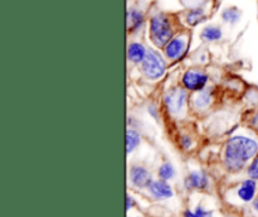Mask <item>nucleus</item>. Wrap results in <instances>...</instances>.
Returning <instances> with one entry per match:
<instances>
[{"mask_svg": "<svg viewBox=\"0 0 258 217\" xmlns=\"http://www.w3.org/2000/svg\"><path fill=\"white\" fill-rule=\"evenodd\" d=\"M258 153V143L247 136L237 135L228 140L226 146V164L229 171H241L244 164L256 156Z\"/></svg>", "mask_w": 258, "mask_h": 217, "instance_id": "1", "label": "nucleus"}, {"mask_svg": "<svg viewBox=\"0 0 258 217\" xmlns=\"http://www.w3.org/2000/svg\"><path fill=\"white\" fill-rule=\"evenodd\" d=\"M173 29L170 20L166 15L156 14L150 19V37L154 44L158 47H164L171 40Z\"/></svg>", "mask_w": 258, "mask_h": 217, "instance_id": "2", "label": "nucleus"}, {"mask_svg": "<svg viewBox=\"0 0 258 217\" xmlns=\"http://www.w3.org/2000/svg\"><path fill=\"white\" fill-rule=\"evenodd\" d=\"M141 68L146 77L150 80H158L165 72V62L159 56V53L154 52V50H148L146 57L141 62Z\"/></svg>", "mask_w": 258, "mask_h": 217, "instance_id": "3", "label": "nucleus"}, {"mask_svg": "<svg viewBox=\"0 0 258 217\" xmlns=\"http://www.w3.org/2000/svg\"><path fill=\"white\" fill-rule=\"evenodd\" d=\"M186 100V92L181 88H173L169 91L168 95L165 96V105L169 111L171 113H180L183 110L184 105H185Z\"/></svg>", "mask_w": 258, "mask_h": 217, "instance_id": "4", "label": "nucleus"}, {"mask_svg": "<svg viewBox=\"0 0 258 217\" xmlns=\"http://www.w3.org/2000/svg\"><path fill=\"white\" fill-rule=\"evenodd\" d=\"M183 85L185 88L191 91H203L207 85V77L204 73L199 72V71H186L183 76Z\"/></svg>", "mask_w": 258, "mask_h": 217, "instance_id": "5", "label": "nucleus"}, {"mask_svg": "<svg viewBox=\"0 0 258 217\" xmlns=\"http://www.w3.org/2000/svg\"><path fill=\"white\" fill-rule=\"evenodd\" d=\"M130 179L136 187H149L153 183V179H151V174L149 173L148 169H145L144 167L140 166H134L130 169Z\"/></svg>", "mask_w": 258, "mask_h": 217, "instance_id": "6", "label": "nucleus"}, {"mask_svg": "<svg viewBox=\"0 0 258 217\" xmlns=\"http://www.w3.org/2000/svg\"><path fill=\"white\" fill-rule=\"evenodd\" d=\"M186 47V40L184 38L178 37L171 39L168 44L165 45V55L170 60H176L183 55L184 49Z\"/></svg>", "mask_w": 258, "mask_h": 217, "instance_id": "7", "label": "nucleus"}, {"mask_svg": "<svg viewBox=\"0 0 258 217\" xmlns=\"http://www.w3.org/2000/svg\"><path fill=\"white\" fill-rule=\"evenodd\" d=\"M149 191L155 198L166 199L173 197V189L165 181H155L149 186Z\"/></svg>", "mask_w": 258, "mask_h": 217, "instance_id": "8", "label": "nucleus"}, {"mask_svg": "<svg viewBox=\"0 0 258 217\" xmlns=\"http://www.w3.org/2000/svg\"><path fill=\"white\" fill-rule=\"evenodd\" d=\"M208 184V177L203 172H191L185 179V186L189 189H206Z\"/></svg>", "mask_w": 258, "mask_h": 217, "instance_id": "9", "label": "nucleus"}, {"mask_svg": "<svg viewBox=\"0 0 258 217\" xmlns=\"http://www.w3.org/2000/svg\"><path fill=\"white\" fill-rule=\"evenodd\" d=\"M256 191H257L256 181L249 178V179H246V181L241 184V187H239L238 191H237V194H238V197L243 202H251L252 199L254 198V196H256Z\"/></svg>", "mask_w": 258, "mask_h": 217, "instance_id": "10", "label": "nucleus"}, {"mask_svg": "<svg viewBox=\"0 0 258 217\" xmlns=\"http://www.w3.org/2000/svg\"><path fill=\"white\" fill-rule=\"evenodd\" d=\"M146 49L143 44L140 43H131L127 48V57L128 60L133 61V62L139 63L143 62L144 58L146 57Z\"/></svg>", "mask_w": 258, "mask_h": 217, "instance_id": "11", "label": "nucleus"}, {"mask_svg": "<svg viewBox=\"0 0 258 217\" xmlns=\"http://www.w3.org/2000/svg\"><path fill=\"white\" fill-rule=\"evenodd\" d=\"M144 15L138 9H133L127 13V25L130 30H136L143 25Z\"/></svg>", "mask_w": 258, "mask_h": 217, "instance_id": "12", "label": "nucleus"}, {"mask_svg": "<svg viewBox=\"0 0 258 217\" xmlns=\"http://www.w3.org/2000/svg\"><path fill=\"white\" fill-rule=\"evenodd\" d=\"M139 144H140V135H139V133L133 130V129H128L126 131V151L131 153Z\"/></svg>", "mask_w": 258, "mask_h": 217, "instance_id": "13", "label": "nucleus"}, {"mask_svg": "<svg viewBox=\"0 0 258 217\" xmlns=\"http://www.w3.org/2000/svg\"><path fill=\"white\" fill-rule=\"evenodd\" d=\"M202 38L206 40H218L222 38V30L218 27H213V25H209L206 27L202 32Z\"/></svg>", "mask_w": 258, "mask_h": 217, "instance_id": "14", "label": "nucleus"}, {"mask_svg": "<svg viewBox=\"0 0 258 217\" xmlns=\"http://www.w3.org/2000/svg\"><path fill=\"white\" fill-rule=\"evenodd\" d=\"M239 18H241V12L234 7L228 8V9L223 10V13H222V19L224 22L229 23V24H236L239 20Z\"/></svg>", "mask_w": 258, "mask_h": 217, "instance_id": "15", "label": "nucleus"}, {"mask_svg": "<svg viewBox=\"0 0 258 217\" xmlns=\"http://www.w3.org/2000/svg\"><path fill=\"white\" fill-rule=\"evenodd\" d=\"M203 19H204V12L202 9H199V8H197V9H191L190 12L188 13V15H186V22H188L190 25L198 24V23H201Z\"/></svg>", "mask_w": 258, "mask_h": 217, "instance_id": "16", "label": "nucleus"}, {"mask_svg": "<svg viewBox=\"0 0 258 217\" xmlns=\"http://www.w3.org/2000/svg\"><path fill=\"white\" fill-rule=\"evenodd\" d=\"M212 101V97H211V92L209 91H201V93H199L198 96L196 97V100H194V102H196V106L199 108H203V107H207V106L211 103Z\"/></svg>", "mask_w": 258, "mask_h": 217, "instance_id": "17", "label": "nucleus"}, {"mask_svg": "<svg viewBox=\"0 0 258 217\" xmlns=\"http://www.w3.org/2000/svg\"><path fill=\"white\" fill-rule=\"evenodd\" d=\"M175 171H174V167L170 163H165L159 168V177H160L163 181H168V179L173 178Z\"/></svg>", "mask_w": 258, "mask_h": 217, "instance_id": "18", "label": "nucleus"}, {"mask_svg": "<svg viewBox=\"0 0 258 217\" xmlns=\"http://www.w3.org/2000/svg\"><path fill=\"white\" fill-rule=\"evenodd\" d=\"M184 217H213V213L211 211L204 209L203 207L198 206L194 211L188 209V211L184 212Z\"/></svg>", "mask_w": 258, "mask_h": 217, "instance_id": "19", "label": "nucleus"}, {"mask_svg": "<svg viewBox=\"0 0 258 217\" xmlns=\"http://www.w3.org/2000/svg\"><path fill=\"white\" fill-rule=\"evenodd\" d=\"M248 176L252 179H258V155L252 160V163L248 167Z\"/></svg>", "mask_w": 258, "mask_h": 217, "instance_id": "20", "label": "nucleus"}, {"mask_svg": "<svg viewBox=\"0 0 258 217\" xmlns=\"http://www.w3.org/2000/svg\"><path fill=\"white\" fill-rule=\"evenodd\" d=\"M180 143H181V146H183L184 149H189L191 145V139L189 138V136H183Z\"/></svg>", "mask_w": 258, "mask_h": 217, "instance_id": "21", "label": "nucleus"}, {"mask_svg": "<svg viewBox=\"0 0 258 217\" xmlns=\"http://www.w3.org/2000/svg\"><path fill=\"white\" fill-rule=\"evenodd\" d=\"M134 204H135V202H134V199L131 198L130 196L126 197V209H127V211L131 208V207L134 206Z\"/></svg>", "mask_w": 258, "mask_h": 217, "instance_id": "22", "label": "nucleus"}, {"mask_svg": "<svg viewBox=\"0 0 258 217\" xmlns=\"http://www.w3.org/2000/svg\"><path fill=\"white\" fill-rule=\"evenodd\" d=\"M253 206H254V209H256V211H257V213H258V201L254 202V203H253Z\"/></svg>", "mask_w": 258, "mask_h": 217, "instance_id": "23", "label": "nucleus"}]
</instances>
